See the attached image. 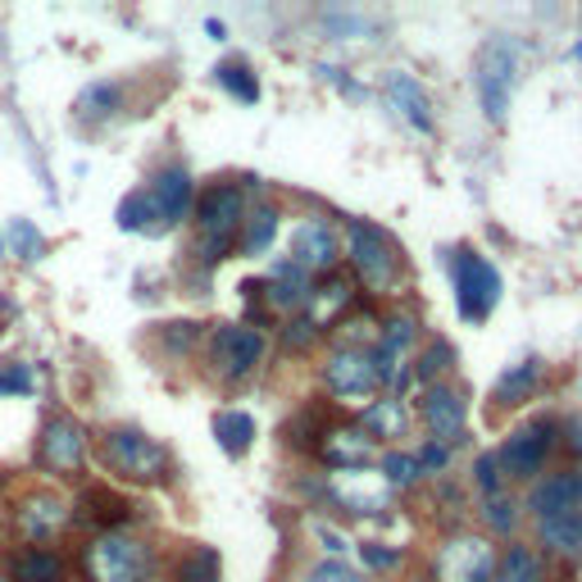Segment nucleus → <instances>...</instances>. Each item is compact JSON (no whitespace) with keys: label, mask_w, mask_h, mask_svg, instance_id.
<instances>
[{"label":"nucleus","mask_w":582,"mask_h":582,"mask_svg":"<svg viewBox=\"0 0 582 582\" xmlns=\"http://www.w3.org/2000/svg\"><path fill=\"white\" fill-rule=\"evenodd\" d=\"M514 73H519V46H514L510 37H492V41L478 51V64H473L478 101H482V110H488L492 123H505V114H510Z\"/></svg>","instance_id":"obj_5"},{"label":"nucleus","mask_w":582,"mask_h":582,"mask_svg":"<svg viewBox=\"0 0 582 582\" xmlns=\"http://www.w3.org/2000/svg\"><path fill=\"white\" fill-rule=\"evenodd\" d=\"M10 573L14 582H64L69 578V564L60 551L51 546H23L14 560H10Z\"/></svg>","instance_id":"obj_21"},{"label":"nucleus","mask_w":582,"mask_h":582,"mask_svg":"<svg viewBox=\"0 0 582 582\" xmlns=\"http://www.w3.org/2000/svg\"><path fill=\"white\" fill-rule=\"evenodd\" d=\"M337 260H342V247L328 219H301L291 228V264L301 273H332Z\"/></svg>","instance_id":"obj_12"},{"label":"nucleus","mask_w":582,"mask_h":582,"mask_svg":"<svg viewBox=\"0 0 582 582\" xmlns=\"http://www.w3.org/2000/svg\"><path fill=\"white\" fill-rule=\"evenodd\" d=\"M69 523V505L56 492H28L14 510V528L23 532L28 542H46Z\"/></svg>","instance_id":"obj_18"},{"label":"nucleus","mask_w":582,"mask_h":582,"mask_svg":"<svg viewBox=\"0 0 582 582\" xmlns=\"http://www.w3.org/2000/svg\"><path fill=\"white\" fill-rule=\"evenodd\" d=\"M0 251H6V241H0Z\"/></svg>","instance_id":"obj_46"},{"label":"nucleus","mask_w":582,"mask_h":582,"mask_svg":"<svg viewBox=\"0 0 582 582\" xmlns=\"http://www.w3.org/2000/svg\"><path fill=\"white\" fill-rule=\"evenodd\" d=\"M323 432H328V419H323L314 405H305L297 419H287V423H282L287 446H297V451H314V446L323 442Z\"/></svg>","instance_id":"obj_30"},{"label":"nucleus","mask_w":582,"mask_h":582,"mask_svg":"<svg viewBox=\"0 0 582 582\" xmlns=\"http://www.w3.org/2000/svg\"><path fill=\"white\" fill-rule=\"evenodd\" d=\"M241 223H247V197H241V187L219 182V187L201 191V201H197V255L205 264L228 260L237 237H241Z\"/></svg>","instance_id":"obj_1"},{"label":"nucleus","mask_w":582,"mask_h":582,"mask_svg":"<svg viewBox=\"0 0 582 582\" xmlns=\"http://www.w3.org/2000/svg\"><path fill=\"white\" fill-rule=\"evenodd\" d=\"M378 478H382L392 492H397V488L405 492V488H414V482H419L423 473H419L414 455H405V451H387V455H382V473H378Z\"/></svg>","instance_id":"obj_33"},{"label":"nucleus","mask_w":582,"mask_h":582,"mask_svg":"<svg viewBox=\"0 0 582 582\" xmlns=\"http://www.w3.org/2000/svg\"><path fill=\"white\" fill-rule=\"evenodd\" d=\"M264 360V332L260 328H247V323H223L214 328L210 337V364L223 382H241L251 378Z\"/></svg>","instance_id":"obj_8"},{"label":"nucleus","mask_w":582,"mask_h":582,"mask_svg":"<svg viewBox=\"0 0 582 582\" xmlns=\"http://www.w3.org/2000/svg\"><path fill=\"white\" fill-rule=\"evenodd\" d=\"M473 482H478L482 501L505 492V473H501V464H496V451H488V455H478V460H473Z\"/></svg>","instance_id":"obj_35"},{"label":"nucleus","mask_w":582,"mask_h":582,"mask_svg":"<svg viewBox=\"0 0 582 582\" xmlns=\"http://www.w3.org/2000/svg\"><path fill=\"white\" fill-rule=\"evenodd\" d=\"M32 369L28 364H6L0 369V397H32Z\"/></svg>","instance_id":"obj_38"},{"label":"nucleus","mask_w":582,"mask_h":582,"mask_svg":"<svg viewBox=\"0 0 582 582\" xmlns=\"http://www.w3.org/2000/svg\"><path fill=\"white\" fill-rule=\"evenodd\" d=\"M347 260H351L355 278L369 291H378V297L397 291V282H401V251L378 223H369V219H351L347 223Z\"/></svg>","instance_id":"obj_2"},{"label":"nucleus","mask_w":582,"mask_h":582,"mask_svg":"<svg viewBox=\"0 0 582 582\" xmlns=\"http://www.w3.org/2000/svg\"><path fill=\"white\" fill-rule=\"evenodd\" d=\"M328 496L342 505V510H351V514H382L387 505H392V488H387V482H382L378 473H369V469L332 473Z\"/></svg>","instance_id":"obj_13"},{"label":"nucleus","mask_w":582,"mask_h":582,"mask_svg":"<svg viewBox=\"0 0 582 582\" xmlns=\"http://www.w3.org/2000/svg\"><path fill=\"white\" fill-rule=\"evenodd\" d=\"M10 241H14V251L23 260H41V251H46V241H41V232H37L32 219H14L10 223Z\"/></svg>","instance_id":"obj_36"},{"label":"nucleus","mask_w":582,"mask_h":582,"mask_svg":"<svg viewBox=\"0 0 582 582\" xmlns=\"http://www.w3.org/2000/svg\"><path fill=\"white\" fill-rule=\"evenodd\" d=\"M492 582H546V560H542V551L528 546V542H510V546L496 555Z\"/></svg>","instance_id":"obj_22"},{"label":"nucleus","mask_w":582,"mask_h":582,"mask_svg":"<svg viewBox=\"0 0 582 582\" xmlns=\"http://www.w3.org/2000/svg\"><path fill=\"white\" fill-rule=\"evenodd\" d=\"M432 569H436V578H442V582H492V573H496V546L488 538L460 532V538H446L442 546H436Z\"/></svg>","instance_id":"obj_10"},{"label":"nucleus","mask_w":582,"mask_h":582,"mask_svg":"<svg viewBox=\"0 0 582 582\" xmlns=\"http://www.w3.org/2000/svg\"><path fill=\"white\" fill-rule=\"evenodd\" d=\"M414 464H419V473H442L451 464V446L446 442H432V436H428V442L419 446V455H414Z\"/></svg>","instance_id":"obj_39"},{"label":"nucleus","mask_w":582,"mask_h":582,"mask_svg":"<svg viewBox=\"0 0 582 582\" xmlns=\"http://www.w3.org/2000/svg\"><path fill=\"white\" fill-rule=\"evenodd\" d=\"M360 555L369 569H397L401 564V546H382V542H360Z\"/></svg>","instance_id":"obj_40"},{"label":"nucleus","mask_w":582,"mask_h":582,"mask_svg":"<svg viewBox=\"0 0 582 582\" xmlns=\"http://www.w3.org/2000/svg\"><path fill=\"white\" fill-rule=\"evenodd\" d=\"M501 301V273L488 255H460L455 260V305L464 323H482Z\"/></svg>","instance_id":"obj_9"},{"label":"nucleus","mask_w":582,"mask_h":582,"mask_svg":"<svg viewBox=\"0 0 582 582\" xmlns=\"http://www.w3.org/2000/svg\"><path fill=\"white\" fill-rule=\"evenodd\" d=\"M0 582H10V578H6V573H0Z\"/></svg>","instance_id":"obj_45"},{"label":"nucleus","mask_w":582,"mask_h":582,"mask_svg":"<svg viewBox=\"0 0 582 582\" xmlns=\"http://www.w3.org/2000/svg\"><path fill=\"white\" fill-rule=\"evenodd\" d=\"M41 469L51 473H78L87 464V428L69 414H56L41 428V446H37Z\"/></svg>","instance_id":"obj_11"},{"label":"nucleus","mask_w":582,"mask_h":582,"mask_svg":"<svg viewBox=\"0 0 582 582\" xmlns=\"http://www.w3.org/2000/svg\"><path fill=\"white\" fill-rule=\"evenodd\" d=\"M323 387L337 397V401H364L373 397L382 378H378V364H373V347H332L328 360H323Z\"/></svg>","instance_id":"obj_7"},{"label":"nucleus","mask_w":582,"mask_h":582,"mask_svg":"<svg viewBox=\"0 0 582 582\" xmlns=\"http://www.w3.org/2000/svg\"><path fill=\"white\" fill-rule=\"evenodd\" d=\"M446 364H451V347H428V351L419 355V369H414V373H419V382H432Z\"/></svg>","instance_id":"obj_42"},{"label":"nucleus","mask_w":582,"mask_h":582,"mask_svg":"<svg viewBox=\"0 0 582 582\" xmlns=\"http://www.w3.org/2000/svg\"><path fill=\"white\" fill-rule=\"evenodd\" d=\"M564 432H569V451H573V455L582 460V419H573V423L564 428Z\"/></svg>","instance_id":"obj_44"},{"label":"nucleus","mask_w":582,"mask_h":582,"mask_svg":"<svg viewBox=\"0 0 582 582\" xmlns=\"http://www.w3.org/2000/svg\"><path fill=\"white\" fill-rule=\"evenodd\" d=\"M519 501L514 496H488V501H482V523H488L492 532H496V538H514V528H519Z\"/></svg>","instance_id":"obj_32"},{"label":"nucleus","mask_w":582,"mask_h":582,"mask_svg":"<svg viewBox=\"0 0 582 582\" xmlns=\"http://www.w3.org/2000/svg\"><path fill=\"white\" fill-rule=\"evenodd\" d=\"M382 96H387V106H392L410 128H419V132H432V128H436L432 101H428V91H423V82H419L414 73H401V69L382 73Z\"/></svg>","instance_id":"obj_17"},{"label":"nucleus","mask_w":582,"mask_h":582,"mask_svg":"<svg viewBox=\"0 0 582 582\" xmlns=\"http://www.w3.org/2000/svg\"><path fill=\"white\" fill-rule=\"evenodd\" d=\"M405 423H410V414H405L401 397H382V401H373L360 414L364 436H382V442H397V436H405Z\"/></svg>","instance_id":"obj_24"},{"label":"nucleus","mask_w":582,"mask_h":582,"mask_svg":"<svg viewBox=\"0 0 582 582\" xmlns=\"http://www.w3.org/2000/svg\"><path fill=\"white\" fill-rule=\"evenodd\" d=\"M155 223V205H151V197L146 191H132V197H123V205H119V228L123 232H141V228H151Z\"/></svg>","instance_id":"obj_34"},{"label":"nucleus","mask_w":582,"mask_h":582,"mask_svg":"<svg viewBox=\"0 0 582 582\" xmlns=\"http://www.w3.org/2000/svg\"><path fill=\"white\" fill-rule=\"evenodd\" d=\"M319 332H323V328H319V323L305 314V319H291V323L282 328V342H287L291 351H310V347L319 342Z\"/></svg>","instance_id":"obj_37"},{"label":"nucleus","mask_w":582,"mask_h":582,"mask_svg":"<svg viewBox=\"0 0 582 582\" xmlns=\"http://www.w3.org/2000/svg\"><path fill=\"white\" fill-rule=\"evenodd\" d=\"M273 237H278V210L273 205H255V210H247V223H241L237 247H241V255H264L273 247Z\"/></svg>","instance_id":"obj_27"},{"label":"nucleus","mask_w":582,"mask_h":582,"mask_svg":"<svg viewBox=\"0 0 582 582\" xmlns=\"http://www.w3.org/2000/svg\"><path fill=\"white\" fill-rule=\"evenodd\" d=\"M101 460L110 473H119L128 482H164L173 473V455L155 436H146L137 428H110L101 436Z\"/></svg>","instance_id":"obj_3"},{"label":"nucleus","mask_w":582,"mask_h":582,"mask_svg":"<svg viewBox=\"0 0 582 582\" xmlns=\"http://www.w3.org/2000/svg\"><path fill=\"white\" fill-rule=\"evenodd\" d=\"M319 455L332 473H347V469H364L369 455H373V436H364L360 423L351 428H328L323 442H319Z\"/></svg>","instance_id":"obj_19"},{"label":"nucleus","mask_w":582,"mask_h":582,"mask_svg":"<svg viewBox=\"0 0 582 582\" xmlns=\"http://www.w3.org/2000/svg\"><path fill=\"white\" fill-rule=\"evenodd\" d=\"M555 451V423L546 419H532L523 428H514L501 451H496V464L505 473V482H538L542 469H546V455Z\"/></svg>","instance_id":"obj_6"},{"label":"nucleus","mask_w":582,"mask_h":582,"mask_svg":"<svg viewBox=\"0 0 582 582\" xmlns=\"http://www.w3.org/2000/svg\"><path fill=\"white\" fill-rule=\"evenodd\" d=\"M223 564L214 546H191L178 564H173V582H219Z\"/></svg>","instance_id":"obj_29"},{"label":"nucleus","mask_w":582,"mask_h":582,"mask_svg":"<svg viewBox=\"0 0 582 582\" xmlns=\"http://www.w3.org/2000/svg\"><path fill=\"white\" fill-rule=\"evenodd\" d=\"M419 414H423V423H428V432H432V442H460L464 436V397L455 392V387H446V382H432L428 392H423V401H419Z\"/></svg>","instance_id":"obj_15"},{"label":"nucleus","mask_w":582,"mask_h":582,"mask_svg":"<svg viewBox=\"0 0 582 582\" xmlns=\"http://www.w3.org/2000/svg\"><path fill=\"white\" fill-rule=\"evenodd\" d=\"M528 510L538 519L578 514L582 510V469H555L538 482H528Z\"/></svg>","instance_id":"obj_14"},{"label":"nucleus","mask_w":582,"mask_h":582,"mask_svg":"<svg viewBox=\"0 0 582 582\" xmlns=\"http://www.w3.org/2000/svg\"><path fill=\"white\" fill-rule=\"evenodd\" d=\"M538 546H546L560 560H582V510L578 514L538 519Z\"/></svg>","instance_id":"obj_20"},{"label":"nucleus","mask_w":582,"mask_h":582,"mask_svg":"<svg viewBox=\"0 0 582 582\" xmlns=\"http://www.w3.org/2000/svg\"><path fill=\"white\" fill-rule=\"evenodd\" d=\"M146 197H151V205H155V219L164 228H173L197 210V182H191L187 169H164V173H155L151 187H146Z\"/></svg>","instance_id":"obj_16"},{"label":"nucleus","mask_w":582,"mask_h":582,"mask_svg":"<svg viewBox=\"0 0 582 582\" xmlns=\"http://www.w3.org/2000/svg\"><path fill=\"white\" fill-rule=\"evenodd\" d=\"M123 110V87L119 82H91L78 96V119H110Z\"/></svg>","instance_id":"obj_28"},{"label":"nucleus","mask_w":582,"mask_h":582,"mask_svg":"<svg viewBox=\"0 0 582 582\" xmlns=\"http://www.w3.org/2000/svg\"><path fill=\"white\" fill-rule=\"evenodd\" d=\"M214 442L228 455H247L251 442H255V419L247 410H219L214 414Z\"/></svg>","instance_id":"obj_26"},{"label":"nucleus","mask_w":582,"mask_h":582,"mask_svg":"<svg viewBox=\"0 0 582 582\" xmlns=\"http://www.w3.org/2000/svg\"><path fill=\"white\" fill-rule=\"evenodd\" d=\"M310 582H364V578L342 560H323V564L310 569Z\"/></svg>","instance_id":"obj_41"},{"label":"nucleus","mask_w":582,"mask_h":582,"mask_svg":"<svg viewBox=\"0 0 582 582\" xmlns=\"http://www.w3.org/2000/svg\"><path fill=\"white\" fill-rule=\"evenodd\" d=\"M319 542H323L328 555H342V551H347V538H342L337 528H328V523H319Z\"/></svg>","instance_id":"obj_43"},{"label":"nucleus","mask_w":582,"mask_h":582,"mask_svg":"<svg viewBox=\"0 0 582 582\" xmlns=\"http://www.w3.org/2000/svg\"><path fill=\"white\" fill-rule=\"evenodd\" d=\"M538 387H542V364H538V360H523V364H514L510 373H501L492 401H496V405H523V401L538 397Z\"/></svg>","instance_id":"obj_25"},{"label":"nucleus","mask_w":582,"mask_h":582,"mask_svg":"<svg viewBox=\"0 0 582 582\" xmlns=\"http://www.w3.org/2000/svg\"><path fill=\"white\" fill-rule=\"evenodd\" d=\"M82 569H87V582H146L151 569H155V555L141 538H128V532H101L96 542H87Z\"/></svg>","instance_id":"obj_4"},{"label":"nucleus","mask_w":582,"mask_h":582,"mask_svg":"<svg viewBox=\"0 0 582 582\" xmlns=\"http://www.w3.org/2000/svg\"><path fill=\"white\" fill-rule=\"evenodd\" d=\"M82 519H91L96 528H106V532H119L128 519H132V505H128V496H119V492H110V488H91V492H82Z\"/></svg>","instance_id":"obj_23"},{"label":"nucleus","mask_w":582,"mask_h":582,"mask_svg":"<svg viewBox=\"0 0 582 582\" xmlns=\"http://www.w3.org/2000/svg\"><path fill=\"white\" fill-rule=\"evenodd\" d=\"M214 78H219V87H228L237 101H247V106H255L260 101V82H255V73L241 64V60H228V64H219L214 69Z\"/></svg>","instance_id":"obj_31"}]
</instances>
